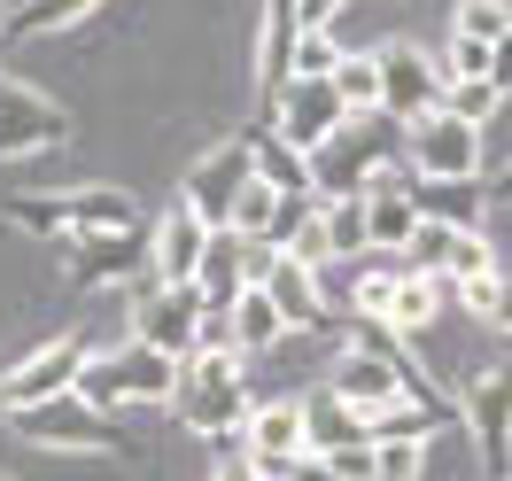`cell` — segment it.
<instances>
[{
	"label": "cell",
	"mask_w": 512,
	"mask_h": 481,
	"mask_svg": "<svg viewBox=\"0 0 512 481\" xmlns=\"http://www.w3.org/2000/svg\"><path fill=\"white\" fill-rule=\"evenodd\" d=\"M63 272L78 280V288H117V280L156 288V272H148V225H109V233L63 241Z\"/></svg>",
	"instance_id": "9"
},
{
	"label": "cell",
	"mask_w": 512,
	"mask_h": 481,
	"mask_svg": "<svg viewBox=\"0 0 512 481\" xmlns=\"http://www.w3.org/2000/svg\"><path fill=\"white\" fill-rule=\"evenodd\" d=\"M272 474H288V481H350L334 458H319V450H303V458H288V466H272Z\"/></svg>",
	"instance_id": "36"
},
{
	"label": "cell",
	"mask_w": 512,
	"mask_h": 481,
	"mask_svg": "<svg viewBox=\"0 0 512 481\" xmlns=\"http://www.w3.org/2000/svg\"><path fill=\"white\" fill-rule=\"evenodd\" d=\"M101 0H16L8 8V32L0 39H32V32H63V24H78V16H94Z\"/></svg>",
	"instance_id": "27"
},
{
	"label": "cell",
	"mask_w": 512,
	"mask_h": 481,
	"mask_svg": "<svg viewBox=\"0 0 512 481\" xmlns=\"http://www.w3.org/2000/svg\"><path fill=\"white\" fill-rule=\"evenodd\" d=\"M458 419L474 435V458L489 481H512V350L497 365H481L474 381L458 388Z\"/></svg>",
	"instance_id": "5"
},
{
	"label": "cell",
	"mask_w": 512,
	"mask_h": 481,
	"mask_svg": "<svg viewBox=\"0 0 512 481\" xmlns=\"http://www.w3.org/2000/svg\"><path fill=\"white\" fill-rule=\"evenodd\" d=\"M256 125H272L288 148H319V140H334V132L350 125V101L334 94V78H288V94L272 101V117H256Z\"/></svg>",
	"instance_id": "12"
},
{
	"label": "cell",
	"mask_w": 512,
	"mask_h": 481,
	"mask_svg": "<svg viewBox=\"0 0 512 481\" xmlns=\"http://www.w3.org/2000/svg\"><path fill=\"white\" fill-rule=\"evenodd\" d=\"M16 427H24L32 443H47V450H94V458H132V443H125V427H117V412L86 404L78 388H70V396H47V404H32V412H16Z\"/></svg>",
	"instance_id": "6"
},
{
	"label": "cell",
	"mask_w": 512,
	"mask_h": 481,
	"mask_svg": "<svg viewBox=\"0 0 512 481\" xmlns=\"http://www.w3.org/2000/svg\"><path fill=\"white\" fill-rule=\"evenodd\" d=\"M194 288H202V303L210 311H233L241 303V288H256L249 280V241L225 225V233H210V257H202V272H194Z\"/></svg>",
	"instance_id": "21"
},
{
	"label": "cell",
	"mask_w": 512,
	"mask_h": 481,
	"mask_svg": "<svg viewBox=\"0 0 512 481\" xmlns=\"http://www.w3.org/2000/svg\"><path fill=\"white\" fill-rule=\"evenodd\" d=\"M443 63L435 55H419V47H381V109L388 117H427V109H443Z\"/></svg>",
	"instance_id": "18"
},
{
	"label": "cell",
	"mask_w": 512,
	"mask_h": 481,
	"mask_svg": "<svg viewBox=\"0 0 512 481\" xmlns=\"http://www.w3.org/2000/svg\"><path fill=\"white\" fill-rule=\"evenodd\" d=\"M334 94L350 101V117L381 109V55H342L334 63Z\"/></svg>",
	"instance_id": "28"
},
{
	"label": "cell",
	"mask_w": 512,
	"mask_h": 481,
	"mask_svg": "<svg viewBox=\"0 0 512 481\" xmlns=\"http://www.w3.org/2000/svg\"><path fill=\"white\" fill-rule=\"evenodd\" d=\"M225 342L241 357H264L288 342V319H280V303H272V288H241V303L225 311Z\"/></svg>",
	"instance_id": "23"
},
{
	"label": "cell",
	"mask_w": 512,
	"mask_h": 481,
	"mask_svg": "<svg viewBox=\"0 0 512 481\" xmlns=\"http://www.w3.org/2000/svg\"><path fill=\"white\" fill-rule=\"evenodd\" d=\"M334 396L342 404H357V412L373 419V412H388V404H412L404 396V381H396V365L388 357H373V350H357V342H342V357H334Z\"/></svg>",
	"instance_id": "19"
},
{
	"label": "cell",
	"mask_w": 512,
	"mask_h": 481,
	"mask_svg": "<svg viewBox=\"0 0 512 481\" xmlns=\"http://www.w3.org/2000/svg\"><path fill=\"white\" fill-rule=\"evenodd\" d=\"M357 202H365V241H373V249H388V257H396V249H412V233L427 225V218H419V179H412V163H388V171L357 194Z\"/></svg>",
	"instance_id": "13"
},
{
	"label": "cell",
	"mask_w": 512,
	"mask_h": 481,
	"mask_svg": "<svg viewBox=\"0 0 512 481\" xmlns=\"http://www.w3.org/2000/svg\"><path fill=\"white\" fill-rule=\"evenodd\" d=\"M419 218L481 233V218H489V179H419Z\"/></svg>",
	"instance_id": "22"
},
{
	"label": "cell",
	"mask_w": 512,
	"mask_h": 481,
	"mask_svg": "<svg viewBox=\"0 0 512 481\" xmlns=\"http://www.w3.org/2000/svg\"><path fill=\"white\" fill-rule=\"evenodd\" d=\"M202 257H210V225L194 218L187 202H171V210L148 225V272H156V288H194Z\"/></svg>",
	"instance_id": "16"
},
{
	"label": "cell",
	"mask_w": 512,
	"mask_h": 481,
	"mask_svg": "<svg viewBox=\"0 0 512 481\" xmlns=\"http://www.w3.org/2000/svg\"><path fill=\"white\" fill-rule=\"evenodd\" d=\"M256 288H272V303H280L288 334H342V311H334V295H326L319 264H303L295 249H272V257H264V272H256Z\"/></svg>",
	"instance_id": "10"
},
{
	"label": "cell",
	"mask_w": 512,
	"mask_h": 481,
	"mask_svg": "<svg viewBox=\"0 0 512 481\" xmlns=\"http://www.w3.org/2000/svg\"><path fill=\"white\" fill-rule=\"evenodd\" d=\"M295 47H303V0H264V39H256V117H272V101L288 94Z\"/></svg>",
	"instance_id": "17"
},
{
	"label": "cell",
	"mask_w": 512,
	"mask_h": 481,
	"mask_svg": "<svg viewBox=\"0 0 512 481\" xmlns=\"http://www.w3.org/2000/svg\"><path fill=\"white\" fill-rule=\"evenodd\" d=\"M489 202H512V163L497 171V179H489Z\"/></svg>",
	"instance_id": "39"
},
{
	"label": "cell",
	"mask_w": 512,
	"mask_h": 481,
	"mask_svg": "<svg viewBox=\"0 0 512 481\" xmlns=\"http://www.w3.org/2000/svg\"><path fill=\"white\" fill-rule=\"evenodd\" d=\"M443 303H450V280H435V272H412V264H404V272H396V295H388L381 319L396 326V334H419V326L435 319Z\"/></svg>",
	"instance_id": "25"
},
{
	"label": "cell",
	"mask_w": 512,
	"mask_h": 481,
	"mask_svg": "<svg viewBox=\"0 0 512 481\" xmlns=\"http://www.w3.org/2000/svg\"><path fill=\"white\" fill-rule=\"evenodd\" d=\"M171 388H179V357L156 350V342H117V350L86 357V373H78V396L101 404V412H125V404H171Z\"/></svg>",
	"instance_id": "4"
},
{
	"label": "cell",
	"mask_w": 512,
	"mask_h": 481,
	"mask_svg": "<svg viewBox=\"0 0 512 481\" xmlns=\"http://www.w3.org/2000/svg\"><path fill=\"white\" fill-rule=\"evenodd\" d=\"M474 319H489L497 334H512V272H489V280H466V288H450Z\"/></svg>",
	"instance_id": "30"
},
{
	"label": "cell",
	"mask_w": 512,
	"mask_h": 481,
	"mask_svg": "<svg viewBox=\"0 0 512 481\" xmlns=\"http://www.w3.org/2000/svg\"><path fill=\"white\" fill-rule=\"evenodd\" d=\"M210 481H264V466H256L249 450H233V458H218V474Z\"/></svg>",
	"instance_id": "38"
},
{
	"label": "cell",
	"mask_w": 512,
	"mask_h": 481,
	"mask_svg": "<svg viewBox=\"0 0 512 481\" xmlns=\"http://www.w3.org/2000/svg\"><path fill=\"white\" fill-rule=\"evenodd\" d=\"M326 210V233H334V264L342 257H373V241H365V202L357 194H334V202H319Z\"/></svg>",
	"instance_id": "29"
},
{
	"label": "cell",
	"mask_w": 512,
	"mask_h": 481,
	"mask_svg": "<svg viewBox=\"0 0 512 481\" xmlns=\"http://www.w3.org/2000/svg\"><path fill=\"white\" fill-rule=\"evenodd\" d=\"M404 163H412V179H481V125L427 109L404 125Z\"/></svg>",
	"instance_id": "8"
},
{
	"label": "cell",
	"mask_w": 512,
	"mask_h": 481,
	"mask_svg": "<svg viewBox=\"0 0 512 481\" xmlns=\"http://www.w3.org/2000/svg\"><path fill=\"white\" fill-rule=\"evenodd\" d=\"M63 140H70V117L55 101L16 86V78H0V156H47Z\"/></svg>",
	"instance_id": "14"
},
{
	"label": "cell",
	"mask_w": 512,
	"mask_h": 481,
	"mask_svg": "<svg viewBox=\"0 0 512 481\" xmlns=\"http://www.w3.org/2000/svg\"><path fill=\"white\" fill-rule=\"evenodd\" d=\"M8 8H16V0H0V32H8Z\"/></svg>",
	"instance_id": "40"
},
{
	"label": "cell",
	"mask_w": 512,
	"mask_h": 481,
	"mask_svg": "<svg viewBox=\"0 0 512 481\" xmlns=\"http://www.w3.org/2000/svg\"><path fill=\"white\" fill-rule=\"evenodd\" d=\"M249 148H256V179H272L280 194H311V156L288 148L272 125H249Z\"/></svg>",
	"instance_id": "26"
},
{
	"label": "cell",
	"mask_w": 512,
	"mask_h": 481,
	"mask_svg": "<svg viewBox=\"0 0 512 481\" xmlns=\"http://www.w3.org/2000/svg\"><path fill=\"white\" fill-rule=\"evenodd\" d=\"M388 163H404V117L365 109V117H350L334 140L311 148V194H319V202H334V194H365Z\"/></svg>",
	"instance_id": "1"
},
{
	"label": "cell",
	"mask_w": 512,
	"mask_h": 481,
	"mask_svg": "<svg viewBox=\"0 0 512 481\" xmlns=\"http://www.w3.org/2000/svg\"><path fill=\"white\" fill-rule=\"evenodd\" d=\"M249 187H256V148H249V132H233V140H218V148H210V156H202V163L187 171L179 202H187V210H194L202 225H210V233H225Z\"/></svg>",
	"instance_id": "7"
},
{
	"label": "cell",
	"mask_w": 512,
	"mask_h": 481,
	"mask_svg": "<svg viewBox=\"0 0 512 481\" xmlns=\"http://www.w3.org/2000/svg\"><path fill=\"white\" fill-rule=\"evenodd\" d=\"M78 373H86V342L78 334H55V342H39L32 357H16L8 373H0V412H32V404H47V396H70L78 388Z\"/></svg>",
	"instance_id": "11"
},
{
	"label": "cell",
	"mask_w": 512,
	"mask_h": 481,
	"mask_svg": "<svg viewBox=\"0 0 512 481\" xmlns=\"http://www.w3.org/2000/svg\"><path fill=\"white\" fill-rule=\"evenodd\" d=\"M202 319H210L202 288H140V319H132V334L156 342V350H171V357H194V350H202Z\"/></svg>",
	"instance_id": "15"
},
{
	"label": "cell",
	"mask_w": 512,
	"mask_h": 481,
	"mask_svg": "<svg viewBox=\"0 0 512 481\" xmlns=\"http://www.w3.org/2000/svg\"><path fill=\"white\" fill-rule=\"evenodd\" d=\"M443 78H489V39H466V32H450Z\"/></svg>",
	"instance_id": "35"
},
{
	"label": "cell",
	"mask_w": 512,
	"mask_h": 481,
	"mask_svg": "<svg viewBox=\"0 0 512 481\" xmlns=\"http://www.w3.org/2000/svg\"><path fill=\"white\" fill-rule=\"evenodd\" d=\"M497 101H505V94H497L489 78H450V86H443V109H450V117H466V125H489Z\"/></svg>",
	"instance_id": "32"
},
{
	"label": "cell",
	"mask_w": 512,
	"mask_h": 481,
	"mask_svg": "<svg viewBox=\"0 0 512 481\" xmlns=\"http://www.w3.org/2000/svg\"><path fill=\"white\" fill-rule=\"evenodd\" d=\"M264 481H288V474H264Z\"/></svg>",
	"instance_id": "41"
},
{
	"label": "cell",
	"mask_w": 512,
	"mask_h": 481,
	"mask_svg": "<svg viewBox=\"0 0 512 481\" xmlns=\"http://www.w3.org/2000/svg\"><path fill=\"white\" fill-rule=\"evenodd\" d=\"M334 63H342L334 32H303V47H295V78H334Z\"/></svg>",
	"instance_id": "34"
},
{
	"label": "cell",
	"mask_w": 512,
	"mask_h": 481,
	"mask_svg": "<svg viewBox=\"0 0 512 481\" xmlns=\"http://www.w3.org/2000/svg\"><path fill=\"white\" fill-rule=\"evenodd\" d=\"M249 357L241 350H194L179 357V388H171V412L187 419L194 435H241L256 412L249 396V373H241Z\"/></svg>",
	"instance_id": "2"
},
{
	"label": "cell",
	"mask_w": 512,
	"mask_h": 481,
	"mask_svg": "<svg viewBox=\"0 0 512 481\" xmlns=\"http://www.w3.org/2000/svg\"><path fill=\"white\" fill-rule=\"evenodd\" d=\"M450 32H466V39H489V47H497V39L512 32V0H466V8L450 16Z\"/></svg>",
	"instance_id": "33"
},
{
	"label": "cell",
	"mask_w": 512,
	"mask_h": 481,
	"mask_svg": "<svg viewBox=\"0 0 512 481\" xmlns=\"http://www.w3.org/2000/svg\"><path fill=\"white\" fill-rule=\"evenodd\" d=\"M241 450H249L256 466L272 474V466H288L311 450V427H303V404H256L249 427H241Z\"/></svg>",
	"instance_id": "20"
},
{
	"label": "cell",
	"mask_w": 512,
	"mask_h": 481,
	"mask_svg": "<svg viewBox=\"0 0 512 481\" xmlns=\"http://www.w3.org/2000/svg\"><path fill=\"white\" fill-rule=\"evenodd\" d=\"M303 427H311V450H319V458H334V450H357V443H373V419L357 412V404H342L334 388H319V396L303 404Z\"/></svg>",
	"instance_id": "24"
},
{
	"label": "cell",
	"mask_w": 512,
	"mask_h": 481,
	"mask_svg": "<svg viewBox=\"0 0 512 481\" xmlns=\"http://www.w3.org/2000/svg\"><path fill=\"white\" fill-rule=\"evenodd\" d=\"M489 86H497V94H512V32L489 47Z\"/></svg>",
	"instance_id": "37"
},
{
	"label": "cell",
	"mask_w": 512,
	"mask_h": 481,
	"mask_svg": "<svg viewBox=\"0 0 512 481\" xmlns=\"http://www.w3.org/2000/svg\"><path fill=\"white\" fill-rule=\"evenodd\" d=\"M373 481H427V435H388V443H373Z\"/></svg>",
	"instance_id": "31"
},
{
	"label": "cell",
	"mask_w": 512,
	"mask_h": 481,
	"mask_svg": "<svg viewBox=\"0 0 512 481\" xmlns=\"http://www.w3.org/2000/svg\"><path fill=\"white\" fill-rule=\"evenodd\" d=\"M0 225H24L47 241H78V233H109V225H148L125 187H70V194H8Z\"/></svg>",
	"instance_id": "3"
}]
</instances>
